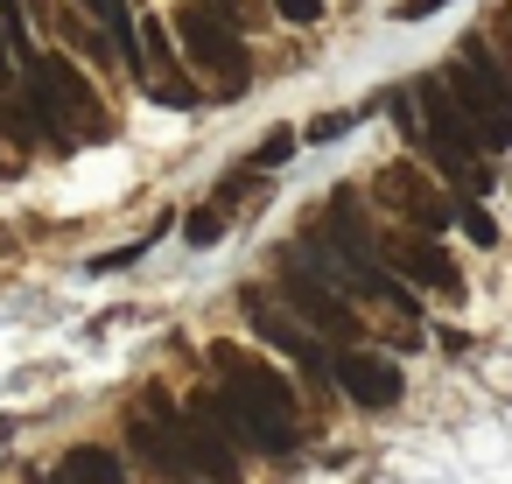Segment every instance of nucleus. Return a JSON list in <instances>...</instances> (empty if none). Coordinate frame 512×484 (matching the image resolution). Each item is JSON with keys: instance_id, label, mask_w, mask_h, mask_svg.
I'll list each match as a JSON object with an SVG mask.
<instances>
[{"instance_id": "obj_14", "label": "nucleus", "mask_w": 512, "mask_h": 484, "mask_svg": "<svg viewBox=\"0 0 512 484\" xmlns=\"http://www.w3.org/2000/svg\"><path fill=\"white\" fill-rule=\"evenodd\" d=\"M358 120H365V113H351V106H337V113H323V120L309 127V141H337V134H344V127H358Z\"/></svg>"}, {"instance_id": "obj_1", "label": "nucleus", "mask_w": 512, "mask_h": 484, "mask_svg": "<svg viewBox=\"0 0 512 484\" xmlns=\"http://www.w3.org/2000/svg\"><path fill=\"white\" fill-rule=\"evenodd\" d=\"M218 407H225L232 442H253L267 456L295 449V386L274 365H260L253 351L218 344Z\"/></svg>"}, {"instance_id": "obj_19", "label": "nucleus", "mask_w": 512, "mask_h": 484, "mask_svg": "<svg viewBox=\"0 0 512 484\" xmlns=\"http://www.w3.org/2000/svg\"><path fill=\"white\" fill-rule=\"evenodd\" d=\"M78 8H85V15H92V0H78Z\"/></svg>"}, {"instance_id": "obj_11", "label": "nucleus", "mask_w": 512, "mask_h": 484, "mask_svg": "<svg viewBox=\"0 0 512 484\" xmlns=\"http://www.w3.org/2000/svg\"><path fill=\"white\" fill-rule=\"evenodd\" d=\"M148 99H162V106H183V113H197V106H204V92H197L190 78H148Z\"/></svg>"}, {"instance_id": "obj_9", "label": "nucleus", "mask_w": 512, "mask_h": 484, "mask_svg": "<svg viewBox=\"0 0 512 484\" xmlns=\"http://www.w3.org/2000/svg\"><path fill=\"white\" fill-rule=\"evenodd\" d=\"M449 225H463V232H470V246H498V225H491V211H484V204H470V197L449 211Z\"/></svg>"}, {"instance_id": "obj_8", "label": "nucleus", "mask_w": 512, "mask_h": 484, "mask_svg": "<svg viewBox=\"0 0 512 484\" xmlns=\"http://www.w3.org/2000/svg\"><path fill=\"white\" fill-rule=\"evenodd\" d=\"M57 484H127V463H120V449L85 442V449H71V456H64Z\"/></svg>"}, {"instance_id": "obj_13", "label": "nucleus", "mask_w": 512, "mask_h": 484, "mask_svg": "<svg viewBox=\"0 0 512 484\" xmlns=\"http://www.w3.org/2000/svg\"><path fill=\"white\" fill-rule=\"evenodd\" d=\"M288 148H295V127H274V134H267V141H260V155H253V162H246V169H274V162H281V155H288Z\"/></svg>"}, {"instance_id": "obj_5", "label": "nucleus", "mask_w": 512, "mask_h": 484, "mask_svg": "<svg viewBox=\"0 0 512 484\" xmlns=\"http://www.w3.org/2000/svg\"><path fill=\"white\" fill-rule=\"evenodd\" d=\"M330 379H337V393H344L351 407H372V414H379V407H393V400H400V386H407V379H400V365H393L386 351H365V344H351V351L330 365Z\"/></svg>"}, {"instance_id": "obj_6", "label": "nucleus", "mask_w": 512, "mask_h": 484, "mask_svg": "<svg viewBox=\"0 0 512 484\" xmlns=\"http://www.w3.org/2000/svg\"><path fill=\"white\" fill-rule=\"evenodd\" d=\"M246 316H253V330H260V337H267L274 351H288V358H295V365H302L309 379H323V372H330V365H323V351H316V337H309V330H302L295 316H281V309H274L267 295H246Z\"/></svg>"}, {"instance_id": "obj_16", "label": "nucleus", "mask_w": 512, "mask_h": 484, "mask_svg": "<svg viewBox=\"0 0 512 484\" xmlns=\"http://www.w3.org/2000/svg\"><path fill=\"white\" fill-rule=\"evenodd\" d=\"M274 15H281V22H316L323 0H274Z\"/></svg>"}, {"instance_id": "obj_2", "label": "nucleus", "mask_w": 512, "mask_h": 484, "mask_svg": "<svg viewBox=\"0 0 512 484\" xmlns=\"http://www.w3.org/2000/svg\"><path fill=\"white\" fill-rule=\"evenodd\" d=\"M274 267H281V295H288V309H295L302 323H316V330H323V337H337V344H351V337H358L351 302H344V295H337V288H330V281L295 253V246H281V260H274Z\"/></svg>"}, {"instance_id": "obj_20", "label": "nucleus", "mask_w": 512, "mask_h": 484, "mask_svg": "<svg viewBox=\"0 0 512 484\" xmlns=\"http://www.w3.org/2000/svg\"><path fill=\"white\" fill-rule=\"evenodd\" d=\"M183 484H197V477H183Z\"/></svg>"}, {"instance_id": "obj_10", "label": "nucleus", "mask_w": 512, "mask_h": 484, "mask_svg": "<svg viewBox=\"0 0 512 484\" xmlns=\"http://www.w3.org/2000/svg\"><path fill=\"white\" fill-rule=\"evenodd\" d=\"M0 36H8L15 64L29 57V8H22V0H0Z\"/></svg>"}, {"instance_id": "obj_12", "label": "nucleus", "mask_w": 512, "mask_h": 484, "mask_svg": "<svg viewBox=\"0 0 512 484\" xmlns=\"http://www.w3.org/2000/svg\"><path fill=\"white\" fill-rule=\"evenodd\" d=\"M218 232H225L218 204H211V211H190V218H183V239H190V246H218Z\"/></svg>"}, {"instance_id": "obj_7", "label": "nucleus", "mask_w": 512, "mask_h": 484, "mask_svg": "<svg viewBox=\"0 0 512 484\" xmlns=\"http://www.w3.org/2000/svg\"><path fill=\"white\" fill-rule=\"evenodd\" d=\"M393 267H400L407 281L435 288V295H456V288H463V281H456V267H449V253H442L435 239H393Z\"/></svg>"}, {"instance_id": "obj_18", "label": "nucleus", "mask_w": 512, "mask_h": 484, "mask_svg": "<svg viewBox=\"0 0 512 484\" xmlns=\"http://www.w3.org/2000/svg\"><path fill=\"white\" fill-rule=\"evenodd\" d=\"M8 71H15V57H8V36H0V85H8Z\"/></svg>"}, {"instance_id": "obj_4", "label": "nucleus", "mask_w": 512, "mask_h": 484, "mask_svg": "<svg viewBox=\"0 0 512 484\" xmlns=\"http://www.w3.org/2000/svg\"><path fill=\"white\" fill-rule=\"evenodd\" d=\"M176 36H183V50H190L204 71H218V78H225V92H239V85H246V43H239V29H232V22H218V15L204 8V0H183Z\"/></svg>"}, {"instance_id": "obj_3", "label": "nucleus", "mask_w": 512, "mask_h": 484, "mask_svg": "<svg viewBox=\"0 0 512 484\" xmlns=\"http://www.w3.org/2000/svg\"><path fill=\"white\" fill-rule=\"evenodd\" d=\"M176 449H183V477L197 470V484H232L239 477L232 428H225V407L218 400H197V407L176 414Z\"/></svg>"}, {"instance_id": "obj_17", "label": "nucleus", "mask_w": 512, "mask_h": 484, "mask_svg": "<svg viewBox=\"0 0 512 484\" xmlns=\"http://www.w3.org/2000/svg\"><path fill=\"white\" fill-rule=\"evenodd\" d=\"M442 8V0H400V8H393V22H428Z\"/></svg>"}, {"instance_id": "obj_15", "label": "nucleus", "mask_w": 512, "mask_h": 484, "mask_svg": "<svg viewBox=\"0 0 512 484\" xmlns=\"http://www.w3.org/2000/svg\"><path fill=\"white\" fill-rule=\"evenodd\" d=\"M239 197H260V169H246V176H225V183H218V204H239Z\"/></svg>"}]
</instances>
